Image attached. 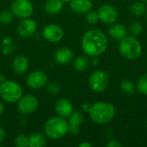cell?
<instances>
[{
  "instance_id": "1",
  "label": "cell",
  "mask_w": 147,
  "mask_h": 147,
  "mask_svg": "<svg viewBox=\"0 0 147 147\" xmlns=\"http://www.w3.org/2000/svg\"><path fill=\"white\" fill-rule=\"evenodd\" d=\"M81 47L82 50L87 56L97 57L107 50V36L100 29H90L83 36Z\"/></svg>"
},
{
  "instance_id": "2",
  "label": "cell",
  "mask_w": 147,
  "mask_h": 147,
  "mask_svg": "<svg viewBox=\"0 0 147 147\" xmlns=\"http://www.w3.org/2000/svg\"><path fill=\"white\" fill-rule=\"evenodd\" d=\"M89 115L93 122L96 124H107L114 119L115 109L111 103L96 102L91 104Z\"/></svg>"
},
{
  "instance_id": "3",
  "label": "cell",
  "mask_w": 147,
  "mask_h": 147,
  "mask_svg": "<svg viewBox=\"0 0 147 147\" xmlns=\"http://www.w3.org/2000/svg\"><path fill=\"white\" fill-rule=\"evenodd\" d=\"M69 123L59 115L49 118L44 125V134L51 140H59L68 134Z\"/></svg>"
},
{
  "instance_id": "4",
  "label": "cell",
  "mask_w": 147,
  "mask_h": 147,
  "mask_svg": "<svg viewBox=\"0 0 147 147\" xmlns=\"http://www.w3.org/2000/svg\"><path fill=\"white\" fill-rule=\"evenodd\" d=\"M120 53L130 60L137 59L142 53V47L139 40L132 35H127L121 40L119 44Z\"/></svg>"
},
{
  "instance_id": "5",
  "label": "cell",
  "mask_w": 147,
  "mask_h": 147,
  "mask_svg": "<svg viewBox=\"0 0 147 147\" xmlns=\"http://www.w3.org/2000/svg\"><path fill=\"white\" fill-rule=\"evenodd\" d=\"M23 90L20 84L13 80H5L0 84V97L9 103L17 102L22 96Z\"/></svg>"
},
{
  "instance_id": "6",
  "label": "cell",
  "mask_w": 147,
  "mask_h": 147,
  "mask_svg": "<svg viewBox=\"0 0 147 147\" xmlns=\"http://www.w3.org/2000/svg\"><path fill=\"white\" fill-rule=\"evenodd\" d=\"M109 84V78L108 74L103 71H94L89 78V85L90 89L96 92H103Z\"/></svg>"
},
{
  "instance_id": "7",
  "label": "cell",
  "mask_w": 147,
  "mask_h": 147,
  "mask_svg": "<svg viewBox=\"0 0 147 147\" xmlns=\"http://www.w3.org/2000/svg\"><path fill=\"white\" fill-rule=\"evenodd\" d=\"M10 10L21 19L29 18L34 13V5L29 0H14L10 4Z\"/></svg>"
},
{
  "instance_id": "8",
  "label": "cell",
  "mask_w": 147,
  "mask_h": 147,
  "mask_svg": "<svg viewBox=\"0 0 147 147\" xmlns=\"http://www.w3.org/2000/svg\"><path fill=\"white\" fill-rule=\"evenodd\" d=\"M39 107V101L34 95L22 96L17 102V110L21 115H28L34 113Z\"/></svg>"
},
{
  "instance_id": "9",
  "label": "cell",
  "mask_w": 147,
  "mask_h": 147,
  "mask_svg": "<svg viewBox=\"0 0 147 147\" xmlns=\"http://www.w3.org/2000/svg\"><path fill=\"white\" fill-rule=\"evenodd\" d=\"M48 83V76L45 71H34L28 76L26 79V84L28 87L32 90H40L47 86Z\"/></svg>"
},
{
  "instance_id": "10",
  "label": "cell",
  "mask_w": 147,
  "mask_h": 147,
  "mask_svg": "<svg viewBox=\"0 0 147 147\" xmlns=\"http://www.w3.org/2000/svg\"><path fill=\"white\" fill-rule=\"evenodd\" d=\"M42 35L47 41L51 43H57L63 39L64 30L59 25L50 23L43 28Z\"/></svg>"
},
{
  "instance_id": "11",
  "label": "cell",
  "mask_w": 147,
  "mask_h": 147,
  "mask_svg": "<svg viewBox=\"0 0 147 147\" xmlns=\"http://www.w3.org/2000/svg\"><path fill=\"white\" fill-rule=\"evenodd\" d=\"M37 30V23L33 19H22L17 26V34L20 37L27 39L32 37Z\"/></svg>"
},
{
  "instance_id": "12",
  "label": "cell",
  "mask_w": 147,
  "mask_h": 147,
  "mask_svg": "<svg viewBox=\"0 0 147 147\" xmlns=\"http://www.w3.org/2000/svg\"><path fill=\"white\" fill-rule=\"evenodd\" d=\"M97 13L99 16V19L108 24H114L117 21L119 16L117 9L114 6L109 4H104L101 6L98 9Z\"/></svg>"
},
{
  "instance_id": "13",
  "label": "cell",
  "mask_w": 147,
  "mask_h": 147,
  "mask_svg": "<svg viewBox=\"0 0 147 147\" xmlns=\"http://www.w3.org/2000/svg\"><path fill=\"white\" fill-rule=\"evenodd\" d=\"M55 111L57 115L65 119L68 118L74 111L72 103L66 98H60L55 103Z\"/></svg>"
},
{
  "instance_id": "14",
  "label": "cell",
  "mask_w": 147,
  "mask_h": 147,
  "mask_svg": "<svg viewBox=\"0 0 147 147\" xmlns=\"http://www.w3.org/2000/svg\"><path fill=\"white\" fill-rule=\"evenodd\" d=\"M74 58L73 51L69 47H60L56 50L54 53V59L55 61L62 65H67L72 61Z\"/></svg>"
},
{
  "instance_id": "15",
  "label": "cell",
  "mask_w": 147,
  "mask_h": 147,
  "mask_svg": "<svg viewBox=\"0 0 147 147\" xmlns=\"http://www.w3.org/2000/svg\"><path fill=\"white\" fill-rule=\"evenodd\" d=\"M69 5L72 11L78 14H87L93 7V3L90 0H71Z\"/></svg>"
},
{
  "instance_id": "16",
  "label": "cell",
  "mask_w": 147,
  "mask_h": 147,
  "mask_svg": "<svg viewBox=\"0 0 147 147\" xmlns=\"http://www.w3.org/2000/svg\"><path fill=\"white\" fill-rule=\"evenodd\" d=\"M28 65H29L28 59L24 55H17L12 62V68L14 71L19 75L24 74L28 71Z\"/></svg>"
},
{
  "instance_id": "17",
  "label": "cell",
  "mask_w": 147,
  "mask_h": 147,
  "mask_svg": "<svg viewBox=\"0 0 147 147\" xmlns=\"http://www.w3.org/2000/svg\"><path fill=\"white\" fill-rule=\"evenodd\" d=\"M64 7L62 0H47L44 4V9L47 14L56 15L59 14Z\"/></svg>"
},
{
  "instance_id": "18",
  "label": "cell",
  "mask_w": 147,
  "mask_h": 147,
  "mask_svg": "<svg viewBox=\"0 0 147 147\" xmlns=\"http://www.w3.org/2000/svg\"><path fill=\"white\" fill-rule=\"evenodd\" d=\"M127 28L122 24H114L109 30V34L115 40H121L127 36Z\"/></svg>"
},
{
  "instance_id": "19",
  "label": "cell",
  "mask_w": 147,
  "mask_h": 147,
  "mask_svg": "<svg viewBox=\"0 0 147 147\" xmlns=\"http://www.w3.org/2000/svg\"><path fill=\"white\" fill-rule=\"evenodd\" d=\"M90 61L86 55H81L77 57L73 61V68L78 72H84L88 70Z\"/></svg>"
},
{
  "instance_id": "20",
  "label": "cell",
  "mask_w": 147,
  "mask_h": 147,
  "mask_svg": "<svg viewBox=\"0 0 147 147\" xmlns=\"http://www.w3.org/2000/svg\"><path fill=\"white\" fill-rule=\"evenodd\" d=\"M29 147H43L47 144L46 135L41 133H34L28 136Z\"/></svg>"
},
{
  "instance_id": "21",
  "label": "cell",
  "mask_w": 147,
  "mask_h": 147,
  "mask_svg": "<svg viewBox=\"0 0 147 147\" xmlns=\"http://www.w3.org/2000/svg\"><path fill=\"white\" fill-rule=\"evenodd\" d=\"M146 5L144 2H135L130 6V12L134 16H142L146 12Z\"/></svg>"
},
{
  "instance_id": "22",
  "label": "cell",
  "mask_w": 147,
  "mask_h": 147,
  "mask_svg": "<svg viewBox=\"0 0 147 147\" xmlns=\"http://www.w3.org/2000/svg\"><path fill=\"white\" fill-rule=\"evenodd\" d=\"M83 121H84V115L81 112H78V111H76V112L73 111V113L68 117L69 125L80 127Z\"/></svg>"
},
{
  "instance_id": "23",
  "label": "cell",
  "mask_w": 147,
  "mask_h": 147,
  "mask_svg": "<svg viewBox=\"0 0 147 147\" xmlns=\"http://www.w3.org/2000/svg\"><path fill=\"white\" fill-rule=\"evenodd\" d=\"M121 89L125 94H127V95H134L136 90L134 84L129 80H123L121 83Z\"/></svg>"
},
{
  "instance_id": "24",
  "label": "cell",
  "mask_w": 147,
  "mask_h": 147,
  "mask_svg": "<svg viewBox=\"0 0 147 147\" xmlns=\"http://www.w3.org/2000/svg\"><path fill=\"white\" fill-rule=\"evenodd\" d=\"M14 144L16 147H29L28 136H27L24 134H18L15 139Z\"/></svg>"
},
{
  "instance_id": "25",
  "label": "cell",
  "mask_w": 147,
  "mask_h": 147,
  "mask_svg": "<svg viewBox=\"0 0 147 147\" xmlns=\"http://www.w3.org/2000/svg\"><path fill=\"white\" fill-rule=\"evenodd\" d=\"M143 31V26L140 22H133L129 26V33L130 35L137 37Z\"/></svg>"
},
{
  "instance_id": "26",
  "label": "cell",
  "mask_w": 147,
  "mask_h": 147,
  "mask_svg": "<svg viewBox=\"0 0 147 147\" xmlns=\"http://www.w3.org/2000/svg\"><path fill=\"white\" fill-rule=\"evenodd\" d=\"M14 14L11 10H3L0 13V22L3 24H9L14 19Z\"/></svg>"
},
{
  "instance_id": "27",
  "label": "cell",
  "mask_w": 147,
  "mask_h": 147,
  "mask_svg": "<svg viewBox=\"0 0 147 147\" xmlns=\"http://www.w3.org/2000/svg\"><path fill=\"white\" fill-rule=\"evenodd\" d=\"M137 89L141 94L147 96V74L140 78L137 83Z\"/></svg>"
},
{
  "instance_id": "28",
  "label": "cell",
  "mask_w": 147,
  "mask_h": 147,
  "mask_svg": "<svg viewBox=\"0 0 147 147\" xmlns=\"http://www.w3.org/2000/svg\"><path fill=\"white\" fill-rule=\"evenodd\" d=\"M99 16L98 13L96 11H89L86 15V22L90 24V25H95L97 23V22L99 21Z\"/></svg>"
},
{
  "instance_id": "29",
  "label": "cell",
  "mask_w": 147,
  "mask_h": 147,
  "mask_svg": "<svg viewBox=\"0 0 147 147\" xmlns=\"http://www.w3.org/2000/svg\"><path fill=\"white\" fill-rule=\"evenodd\" d=\"M47 91L48 93H50L51 95H57L59 93L60 91V87L59 86L58 84L55 83H50L48 84H47Z\"/></svg>"
},
{
  "instance_id": "30",
  "label": "cell",
  "mask_w": 147,
  "mask_h": 147,
  "mask_svg": "<svg viewBox=\"0 0 147 147\" xmlns=\"http://www.w3.org/2000/svg\"><path fill=\"white\" fill-rule=\"evenodd\" d=\"M80 132V128L78 126H72V125H69V130L68 133L71 135H78Z\"/></svg>"
},
{
  "instance_id": "31",
  "label": "cell",
  "mask_w": 147,
  "mask_h": 147,
  "mask_svg": "<svg viewBox=\"0 0 147 147\" xmlns=\"http://www.w3.org/2000/svg\"><path fill=\"white\" fill-rule=\"evenodd\" d=\"M107 146L108 147H121V144L116 140H110L108 144H107Z\"/></svg>"
},
{
  "instance_id": "32",
  "label": "cell",
  "mask_w": 147,
  "mask_h": 147,
  "mask_svg": "<svg viewBox=\"0 0 147 147\" xmlns=\"http://www.w3.org/2000/svg\"><path fill=\"white\" fill-rule=\"evenodd\" d=\"M90 107H91V104H90V103H88V102H84V103L82 104L81 109H82L83 112H84V113H89V111H90Z\"/></svg>"
},
{
  "instance_id": "33",
  "label": "cell",
  "mask_w": 147,
  "mask_h": 147,
  "mask_svg": "<svg viewBox=\"0 0 147 147\" xmlns=\"http://www.w3.org/2000/svg\"><path fill=\"white\" fill-rule=\"evenodd\" d=\"M5 136H6V133H5V130L3 129V127L2 126H0V144L5 139Z\"/></svg>"
},
{
  "instance_id": "34",
  "label": "cell",
  "mask_w": 147,
  "mask_h": 147,
  "mask_svg": "<svg viewBox=\"0 0 147 147\" xmlns=\"http://www.w3.org/2000/svg\"><path fill=\"white\" fill-rule=\"evenodd\" d=\"M78 146L79 147H91V144H90V143H88V142H83V143H81V144H79L78 145Z\"/></svg>"
},
{
  "instance_id": "35",
  "label": "cell",
  "mask_w": 147,
  "mask_h": 147,
  "mask_svg": "<svg viewBox=\"0 0 147 147\" xmlns=\"http://www.w3.org/2000/svg\"><path fill=\"white\" fill-rule=\"evenodd\" d=\"M99 64V59H97V57H93V59H92V65H97Z\"/></svg>"
},
{
  "instance_id": "36",
  "label": "cell",
  "mask_w": 147,
  "mask_h": 147,
  "mask_svg": "<svg viewBox=\"0 0 147 147\" xmlns=\"http://www.w3.org/2000/svg\"><path fill=\"white\" fill-rule=\"evenodd\" d=\"M4 112V105L0 102V115H2Z\"/></svg>"
},
{
  "instance_id": "37",
  "label": "cell",
  "mask_w": 147,
  "mask_h": 147,
  "mask_svg": "<svg viewBox=\"0 0 147 147\" xmlns=\"http://www.w3.org/2000/svg\"><path fill=\"white\" fill-rule=\"evenodd\" d=\"M5 80H6V79H5V77L3 76V75H1V76H0V84L3 83V82H4Z\"/></svg>"
},
{
  "instance_id": "38",
  "label": "cell",
  "mask_w": 147,
  "mask_h": 147,
  "mask_svg": "<svg viewBox=\"0 0 147 147\" xmlns=\"http://www.w3.org/2000/svg\"><path fill=\"white\" fill-rule=\"evenodd\" d=\"M62 1H63L64 3H70L71 0H62Z\"/></svg>"
},
{
  "instance_id": "39",
  "label": "cell",
  "mask_w": 147,
  "mask_h": 147,
  "mask_svg": "<svg viewBox=\"0 0 147 147\" xmlns=\"http://www.w3.org/2000/svg\"><path fill=\"white\" fill-rule=\"evenodd\" d=\"M146 20H147V9H146Z\"/></svg>"
},
{
  "instance_id": "40",
  "label": "cell",
  "mask_w": 147,
  "mask_h": 147,
  "mask_svg": "<svg viewBox=\"0 0 147 147\" xmlns=\"http://www.w3.org/2000/svg\"><path fill=\"white\" fill-rule=\"evenodd\" d=\"M144 1H145V2H146V3H147V0H144Z\"/></svg>"
}]
</instances>
